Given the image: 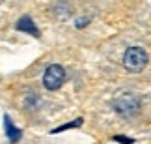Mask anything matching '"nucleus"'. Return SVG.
<instances>
[{
  "instance_id": "nucleus-7",
  "label": "nucleus",
  "mask_w": 151,
  "mask_h": 144,
  "mask_svg": "<svg viewBox=\"0 0 151 144\" xmlns=\"http://www.w3.org/2000/svg\"><path fill=\"white\" fill-rule=\"evenodd\" d=\"M114 140L123 142V144H132V139H127V137H119V135H116V137H114Z\"/></svg>"
},
{
  "instance_id": "nucleus-1",
  "label": "nucleus",
  "mask_w": 151,
  "mask_h": 144,
  "mask_svg": "<svg viewBox=\"0 0 151 144\" xmlns=\"http://www.w3.org/2000/svg\"><path fill=\"white\" fill-rule=\"evenodd\" d=\"M123 66L132 73L142 71L147 66V53L142 47H129L123 54Z\"/></svg>"
},
{
  "instance_id": "nucleus-4",
  "label": "nucleus",
  "mask_w": 151,
  "mask_h": 144,
  "mask_svg": "<svg viewBox=\"0 0 151 144\" xmlns=\"http://www.w3.org/2000/svg\"><path fill=\"white\" fill-rule=\"evenodd\" d=\"M17 30H21V32H28V34H32V36H39L37 26L34 25V21H32L28 15H24L22 19H19V22H17Z\"/></svg>"
},
{
  "instance_id": "nucleus-5",
  "label": "nucleus",
  "mask_w": 151,
  "mask_h": 144,
  "mask_svg": "<svg viewBox=\"0 0 151 144\" xmlns=\"http://www.w3.org/2000/svg\"><path fill=\"white\" fill-rule=\"evenodd\" d=\"M4 125H6V133H8V137H9L11 142H17V140L21 139V131L13 127V124H11V120L8 116L4 118Z\"/></svg>"
},
{
  "instance_id": "nucleus-6",
  "label": "nucleus",
  "mask_w": 151,
  "mask_h": 144,
  "mask_svg": "<svg viewBox=\"0 0 151 144\" xmlns=\"http://www.w3.org/2000/svg\"><path fill=\"white\" fill-rule=\"evenodd\" d=\"M82 122H84L82 118H77V120H75V122H71V124H63V125H60V127H58V129H54L52 133H60V131L71 129V127H80V125H82Z\"/></svg>"
},
{
  "instance_id": "nucleus-3",
  "label": "nucleus",
  "mask_w": 151,
  "mask_h": 144,
  "mask_svg": "<svg viewBox=\"0 0 151 144\" xmlns=\"http://www.w3.org/2000/svg\"><path fill=\"white\" fill-rule=\"evenodd\" d=\"M65 82V69L58 64H52L45 69L43 75V84L47 90H58L60 86Z\"/></svg>"
},
{
  "instance_id": "nucleus-2",
  "label": "nucleus",
  "mask_w": 151,
  "mask_h": 144,
  "mask_svg": "<svg viewBox=\"0 0 151 144\" xmlns=\"http://www.w3.org/2000/svg\"><path fill=\"white\" fill-rule=\"evenodd\" d=\"M114 109L116 112H119L121 116H132L140 109V99L132 94H123L114 99Z\"/></svg>"
}]
</instances>
